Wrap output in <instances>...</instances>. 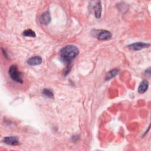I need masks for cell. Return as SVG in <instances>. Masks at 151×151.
<instances>
[{"label":"cell","instance_id":"1","mask_svg":"<svg viewBox=\"0 0 151 151\" xmlns=\"http://www.w3.org/2000/svg\"><path fill=\"white\" fill-rule=\"evenodd\" d=\"M79 54V50L74 45H67L63 47L60 51L61 60L65 63L70 64Z\"/></svg>","mask_w":151,"mask_h":151},{"label":"cell","instance_id":"2","mask_svg":"<svg viewBox=\"0 0 151 151\" xmlns=\"http://www.w3.org/2000/svg\"><path fill=\"white\" fill-rule=\"evenodd\" d=\"M8 73L12 80L18 83H22V79L21 77V74L19 71L17 65H11L9 68Z\"/></svg>","mask_w":151,"mask_h":151},{"label":"cell","instance_id":"3","mask_svg":"<svg viewBox=\"0 0 151 151\" xmlns=\"http://www.w3.org/2000/svg\"><path fill=\"white\" fill-rule=\"evenodd\" d=\"M93 37L100 40H107L111 38L112 34L105 29H94L91 32Z\"/></svg>","mask_w":151,"mask_h":151},{"label":"cell","instance_id":"4","mask_svg":"<svg viewBox=\"0 0 151 151\" xmlns=\"http://www.w3.org/2000/svg\"><path fill=\"white\" fill-rule=\"evenodd\" d=\"M150 45L149 43H146L144 42H137L133 44H131L128 45V48L133 51H138L142 50L143 48H147Z\"/></svg>","mask_w":151,"mask_h":151},{"label":"cell","instance_id":"5","mask_svg":"<svg viewBox=\"0 0 151 151\" xmlns=\"http://www.w3.org/2000/svg\"><path fill=\"white\" fill-rule=\"evenodd\" d=\"M3 141L4 143H6L7 145H12V146H16L19 144V140L17 136H6L3 139Z\"/></svg>","mask_w":151,"mask_h":151},{"label":"cell","instance_id":"6","mask_svg":"<svg viewBox=\"0 0 151 151\" xmlns=\"http://www.w3.org/2000/svg\"><path fill=\"white\" fill-rule=\"evenodd\" d=\"M40 21L41 24L43 25H48L51 21V15L50 12L48 11L44 12L40 18Z\"/></svg>","mask_w":151,"mask_h":151},{"label":"cell","instance_id":"7","mask_svg":"<svg viewBox=\"0 0 151 151\" xmlns=\"http://www.w3.org/2000/svg\"><path fill=\"white\" fill-rule=\"evenodd\" d=\"M94 11V15L97 18H100L101 15L102 5L100 1H97L92 8Z\"/></svg>","mask_w":151,"mask_h":151},{"label":"cell","instance_id":"8","mask_svg":"<svg viewBox=\"0 0 151 151\" xmlns=\"http://www.w3.org/2000/svg\"><path fill=\"white\" fill-rule=\"evenodd\" d=\"M42 60L40 56L35 55L29 58L27 61V63L29 65H37L41 64L42 63Z\"/></svg>","mask_w":151,"mask_h":151},{"label":"cell","instance_id":"9","mask_svg":"<svg viewBox=\"0 0 151 151\" xmlns=\"http://www.w3.org/2000/svg\"><path fill=\"white\" fill-rule=\"evenodd\" d=\"M149 87V82L146 80H143L140 84L138 87V92L140 94H143L145 93Z\"/></svg>","mask_w":151,"mask_h":151},{"label":"cell","instance_id":"10","mask_svg":"<svg viewBox=\"0 0 151 151\" xmlns=\"http://www.w3.org/2000/svg\"><path fill=\"white\" fill-rule=\"evenodd\" d=\"M119 69H117V68H114V69L109 71L107 73V74H106V78H105L106 80L107 81V80H109L111 78L114 77L119 73Z\"/></svg>","mask_w":151,"mask_h":151},{"label":"cell","instance_id":"11","mask_svg":"<svg viewBox=\"0 0 151 151\" xmlns=\"http://www.w3.org/2000/svg\"><path fill=\"white\" fill-rule=\"evenodd\" d=\"M22 35L25 37H32V38H34L36 37V34H35V32L30 29L25 30L22 32Z\"/></svg>","mask_w":151,"mask_h":151},{"label":"cell","instance_id":"12","mask_svg":"<svg viewBox=\"0 0 151 151\" xmlns=\"http://www.w3.org/2000/svg\"><path fill=\"white\" fill-rule=\"evenodd\" d=\"M42 93L44 96H45V97H47L48 98H53V97H54V93L51 89L44 88V89H43Z\"/></svg>","mask_w":151,"mask_h":151},{"label":"cell","instance_id":"13","mask_svg":"<svg viewBox=\"0 0 151 151\" xmlns=\"http://www.w3.org/2000/svg\"><path fill=\"white\" fill-rule=\"evenodd\" d=\"M1 50H2V53L4 54V56H5V57L6 58H8V54H7V53H6V51H5V49H4L3 48H1Z\"/></svg>","mask_w":151,"mask_h":151}]
</instances>
